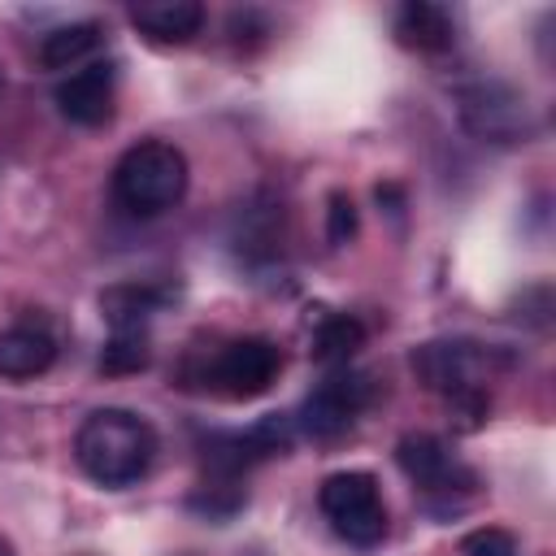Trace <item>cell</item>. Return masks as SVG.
Masks as SVG:
<instances>
[{
    "mask_svg": "<svg viewBox=\"0 0 556 556\" xmlns=\"http://www.w3.org/2000/svg\"><path fill=\"white\" fill-rule=\"evenodd\" d=\"M0 556H13V543H9L4 534H0Z\"/></svg>",
    "mask_w": 556,
    "mask_h": 556,
    "instance_id": "19",
    "label": "cell"
},
{
    "mask_svg": "<svg viewBox=\"0 0 556 556\" xmlns=\"http://www.w3.org/2000/svg\"><path fill=\"white\" fill-rule=\"evenodd\" d=\"M148 365V339L143 330H113V339L104 343L100 369L104 374H135Z\"/></svg>",
    "mask_w": 556,
    "mask_h": 556,
    "instance_id": "16",
    "label": "cell"
},
{
    "mask_svg": "<svg viewBox=\"0 0 556 556\" xmlns=\"http://www.w3.org/2000/svg\"><path fill=\"white\" fill-rule=\"evenodd\" d=\"M308 326H313V356L321 365H348L361 352V343H365V326L352 313L317 308V317Z\"/></svg>",
    "mask_w": 556,
    "mask_h": 556,
    "instance_id": "14",
    "label": "cell"
},
{
    "mask_svg": "<svg viewBox=\"0 0 556 556\" xmlns=\"http://www.w3.org/2000/svg\"><path fill=\"white\" fill-rule=\"evenodd\" d=\"M326 235H330V243H348V239L356 235V208H352V200H348L343 191L330 195V208H326Z\"/></svg>",
    "mask_w": 556,
    "mask_h": 556,
    "instance_id": "18",
    "label": "cell"
},
{
    "mask_svg": "<svg viewBox=\"0 0 556 556\" xmlns=\"http://www.w3.org/2000/svg\"><path fill=\"white\" fill-rule=\"evenodd\" d=\"M187 195V156L165 139H143L113 165V200L135 217H156Z\"/></svg>",
    "mask_w": 556,
    "mask_h": 556,
    "instance_id": "2",
    "label": "cell"
},
{
    "mask_svg": "<svg viewBox=\"0 0 556 556\" xmlns=\"http://www.w3.org/2000/svg\"><path fill=\"white\" fill-rule=\"evenodd\" d=\"M317 508L330 521V530L339 539H348L352 547H374L387 534V504H382V486L374 473L365 469H343L330 473L317 491Z\"/></svg>",
    "mask_w": 556,
    "mask_h": 556,
    "instance_id": "5",
    "label": "cell"
},
{
    "mask_svg": "<svg viewBox=\"0 0 556 556\" xmlns=\"http://www.w3.org/2000/svg\"><path fill=\"white\" fill-rule=\"evenodd\" d=\"M113 65H104V61H96V65H87V70H74L70 78H61L56 83V109H61V117L65 122H74V126H104L109 117H113Z\"/></svg>",
    "mask_w": 556,
    "mask_h": 556,
    "instance_id": "9",
    "label": "cell"
},
{
    "mask_svg": "<svg viewBox=\"0 0 556 556\" xmlns=\"http://www.w3.org/2000/svg\"><path fill=\"white\" fill-rule=\"evenodd\" d=\"M56 361V339L43 326H9L0 330V374L4 378H39Z\"/></svg>",
    "mask_w": 556,
    "mask_h": 556,
    "instance_id": "10",
    "label": "cell"
},
{
    "mask_svg": "<svg viewBox=\"0 0 556 556\" xmlns=\"http://www.w3.org/2000/svg\"><path fill=\"white\" fill-rule=\"evenodd\" d=\"M130 22L156 43H187L191 35H200L204 9L195 0H152V4H135Z\"/></svg>",
    "mask_w": 556,
    "mask_h": 556,
    "instance_id": "12",
    "label": "cell"
},
{
    "mask_svg": "<svg viewBox=\"0 0 556 556\" xmlns=\"http://www.w3.org/2000/svg\"><path fill=\"white\" fill-rule=\"evenodd\" d=\"M161 300H165V291H152V287H139V282H122V287H109L100 295V308L113 321V330H139L161 308Z\"/></svg>",
    "mask_w": 556,
    "mask_h": 556,
    "instance_id": "15",
    "label": "cell"
},
{
    "mask_svg": "<svg viewBox=\"0 0 556 556\" xmlns=\"http://www.w3.org/2000/svg\"><path fill=\"white\" fill-rule=\"evenodd\" d=\"M104 48V26L100 22H70L56 26L39 39V65L43 70H78L83 61H91Z\"/></svg>",
    "mask_w": 556,
    "mask_h": 556,
    "instance_id": "13",
    "label": "cell"
},
{
    "mask_svg": "<svg viewBox=\"0 0 556 556\" xmlns=\"http://www.w3.org/2000/svg\"><path fill=\"white\" fill-rule=\"evenodd\" d=\"M460 117L478 139L491 143H517L530 135L526 100L504 83H473L460 91Z\"/></svg>",
    "mask_w": 556,
    "mask_h": 556,
    "instance_id": "8",
    "label": "cell"
},
{
    "mask_svg": "<svg viewBox=\"0 0 556 556\" xmlns=\"http://www.w3.org/2000/svg\"><path fill=\"white\" fill-rule=\"evenodd\" d=\"M408 365L430 391H439L447 404H460V400L486 395V378L500 365V356L469 339H434V343L413 348Z\"/></svg>",
    "mask_w": 556,
    "mask_h": 556,
    "instance_id": "4",
    "label": "cell"
},
{
    "mask_svg": "<svg viewBox=\"0 0 556 556\" xmlns=\"http://www.w3.org/2000/svg\"><path fill=\"white\" fill-rule=\"evenodd\" d=\"M74 460L96 486L126 491L148 478L156 460V430L130 408H96L74 434Z\"/></svg>",
    "mask_w": 556,
    "mask_h": 556,
    "instance_id": "1",
    "label": "cell"
},
{
    "mask_svg": "<svg viewBox=\"0 0 556 556\" xmlns=\"http://www.w3.org/2000/svg\"><path fill=\"white\" fill-rule=\"evenodd\" d=\"M395 39L404 48H413V52H443L456 39V22H452V13L443 4L408 0L395 13Z\"/></svg>",
    "mask_w": 556,
    "mask_h": 556,
    "instance_id": "11",
    "label": "cell"
},
{
    "mask_svg": "<svg viewBox=\"0 0 556 556\" xmlns=\"http://www.w3.org/2000/svg\"><path fill=\"white\" fill-rule=\"evenodd\" d=\"M460 556H517V539L500 526H482L460 539Z\"/></svg>",
    "mask_w": 556,
    "mask_h": 556,
    "instance_id": "17",
    "label": "cell"
},
{
    "mask_svg": "<svg viewBox=\"0 0 556 556\" xmlns=\"http://www.w3.org/2000/svg\"><path fill=\"white\" fill-rule=\"evenodd\" d=\"M278 374H282V348L261 334L230 339L204 352V361L187 365V378L200 391H213L222 400H256L278 382Z\"/></svg>",
    "mask_w": 556,
    "mask_h": 556,
    "instance_id": "3",
    "label": "cell"
},
{
    "mask_svg": "<svg viewBox=\"0 0 556 556\" xmlns=\"http://www.w3.org/2000/svg\"><path fill=\"white\" fill-rule=\"evenodd\" d=\"M374 387L365 374H352V369H334L330 378H321L304 404H300V426L313 434V439H339L343 430H352V421L361 417V408L369 404Z\"/></svg>",
    "mask_w": 556,
    "mask_h": 556,
    "instance_id": "7",
    "label": "cell"
},
{
    "mask_svg": "<svg viewBox=\"0 0 556 556\" xmlns=\"http://www.w3.org/2000/svg\"><path fill=\"white\" fill-rule=\"evenodd\" d=\"M395 460H400V469L408 473V482H413L430 504L443 500L447 508H460L456 495L469 500L473 486H478L473 469H465V465L447 452V443L434 439V434H404V439L395 443Z\"/></svg>",
    "mask_w": 556,
    "mask_h": 556,
    "instance_id": "6",
    "label": "cell"
}]
</instances>
